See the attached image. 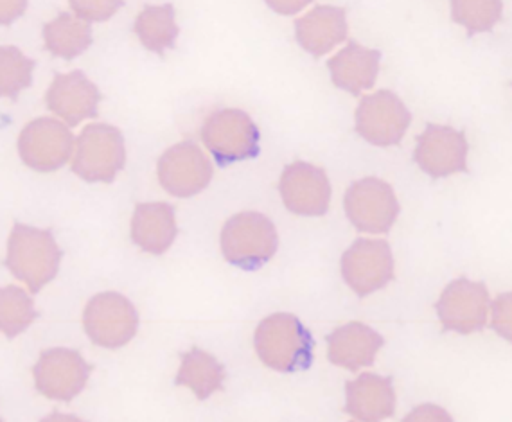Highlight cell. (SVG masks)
<instances>
[{
    "label": "cell",
    "instance_id": "cell-18",
    "mask_svg": "<svg viewBox=\"0 0 512 422\" xmlns=\"http://www.w3.org/2000/svg\"><path fill=\"white\" fill-rule=\"evenodd\" d=\"M383 345L385 338L372 327L351 322L327 336V358L336 367L356 372L362 367H372Z\"/></svg>",
    "mask_w": 512,
    "mask_h": 422
},
{
    "label": "cell",
    "instance_id": "cell-20",
    "mask_svg": "<svg viewBox=\"0 0 512 422\" xmlns=\"http://www.w3.org/2000/svg\"><path fill=\"white\" fill-rule=\"evenodd\" d=\"M380 62L381 51L349 42L327 62V69L331 72V80L336 87L358 97L365 90L374 87L380 72Z\"/></svg>",
    "mask_w": 512,
    "mask_h": 422
},
{
    "label": "cell",
    "instance_id": "cell-27",
    "mask_svg": "<svg viewBox=\"0 0 512 422\" xmlns=\"http://www.w3.org/2000/svg\"><path fill=\"white\" fill-rule=\"evenodd\" d=\"M504 4L498 0H486V2H466V0H453L451 2V18L460 26L468 29L471 38L477 33H486L502 20Z\"/></svg>",
    "mask_w": 512,
    "mask_h": 422
},
{
    "label": "cell",
    "instance_id": "cell-21",
    "mask_svg": "<svg viewBox=\"0 0 512 422\" xmlns=\"http://www.w3.org/2000/svg\"><path fill=\"white\" fill-rule=\"evenodd\" d=\"M175 209L166 202L139 203L132 220V239L142 252L162 255L177 238Z\"/></svg>",
    "mask_w": 512,
    "mask_h": 422
},
{
    "label": "cell",
    "instance_id": "cell-15",
    "mask_svg": "<svg viewBox=\"0 0 512 422\" xmlns=\"http://www.w3.org/2000/svg\"><path fill=\"white\" fill-rule=\"evenodd\" d=\"M284 207L297 216H324L331 203V184L326 171L309 162H293L279 182Z\"/></svg>",
    "mask_w": 512,
    "mask_h": 422
},
{
    "label": "cell",
    "instance_id": "cell-7",
    "mask_svg": "<svg viewBox=\"0 0 512 422\" xmlns=\"http://www.w3.org/2000/svg\"><path fill=\"white\" fill-rule=\"evenodd\" d=\"M344 209L356 230L367 234H387L398 220L399 202L387 182L367 176L347 189Z\"/></svg>",
    "mask_w": 512,
    "mask_h": 422
},
{
    "label": "cell",
    "instance_id": "cell-9",
    "mask_svg": "<svg viewBox=\"0 0 512 422\" xmlns=\"http://www.w3.org/2000/svg\"><path fill=\"white\" fill-rule=\"evenodd\" d=\"M412 123L407 105L390 90L365 96L356 110V132L374 146H396Z\"/></svg>",
    "mask_w": 512,
    "mask_h": 422
},
{
    "label": "cell",
    "instance_id": "cell-24",
    "mask_svg": "<svg viewBox=\"0 0 512 422\" xmlns=\"http://www.w3.org/2000/svg\"><path fill=\"white\" fill-rule=\"evenodd\" d=\"M133 29H135V35L139 36L141 44L151 53H157L160 56L168 49L175 47L178 33H180L175 22L173 4L146 6L135 20Z\"/></svg>",
    "mask_w": 512,
    "mask_h": 422
},
{
    "label": "cell",
    "instance_id": "cell-11",
    "mask_svg": "<svg viewBox=\"0 0 512 422\" xmlns=\"http://www.w3.org/2000/svg\"><path fill=\"white\" fill-rule=\"evenodd\" d=\"M489 308L491 299L486 284L469 281L466 277L450 282L435 304L444 329L459 335L482 331L487 324Z\"/></svg>",
    "mask_w": 512,
    "mask_h": 422
},
{
    "label": "cell",
    "instance_id": "cell-5",
    "mask_svg": "<svg viewBox=\"0 0 512 422\" xmlns=\"http://www.w3.org/2000/svg\"><path fill=\"white\" fill-rule=\"evenodd\" d=\"M76 142L72 171L90 184H112L126 164L123 133L110 124H89Z\"/></svg>",
    "mask_w": 512,
    "mask_h": 422
},
{
    "label": "cell",
    "instance_id": "cell-16",
    "mask_svg": "<svg viewBox=\"0 0 512 422\" xmlns=\"http://www.w3.org/2000/svg\"><path fill=\"white\" fill-rule=\"evenodd\" d=\"M47 108L60 115L67 126H78L85 119L98 117L99 88L81 71L56 74L45 94Z\"/></svg>",
    "mask_w": 512,
    "mask_h": 422
},
{
    "label": "cell",
    "instance_id": "cell-30",
    "mask_svg": "<svg viewBox=\"0 0 512 422\" xmlns=\"http://www.w3.org/2000/svg\"><path fill=\"white\" fill-rule=\"evenodd\" d=\"M306 4H308V2H301V4H295V6H293V9L304 8ZM270 6H272V8L279 9V13H290V15H292L293 13L292 4H275L274 2V4H270Z\"/></svg>",
    "mask_w": 512,
    "mask_h": 422
},
{
    "label": "cell",
    "instance_id": "cell-4",
    "mask_svg": "<svg viewBox=\"0 0 512 422\" xmlns=\"http://www.w3.org/2000/svg\"><path fill=\"white\" fill-rule=\"evenodd\" d=\"M259 128L252 117L238 108H223L207 117L202 141L220 168L259 155Z\"/></svg>",
    "mask_w": 512,
    "mask_h": 422
},
{
    "label": "cell",
    "instance_id": "cell-19",
    "mask_svg": "<svg viewBox=\"0 0 512 422\" xmlns=\"http://www.w3.org/2000/svg\"><path fill=\"white\" fill-rule=\"evenodd\" d=\"M349 33L345 9L317 6L295 20V38L304 51L320 58L342 44Z\"/></svg>",
    "mask_w": 512,
    "mask_h": 422
},
{
    "label": "cell",
    "instance_id": "cell-3",
    "mask_svg": "<svg viewBox=\"0 0 512 422\" xmlns=\"http://www.w3.org/2000/svg\"><path fill=\"white\" fill-rule=\"evenodd\" d=\"M279 247V236L270 218L261 212H239L221 230V252L227 263L247 272L265 266Z\"/></svg>",
    "mask_w": 512,
    "mask_h": 422
},
{
    "label": "cell",
    "instance_id": "cell-26",
    "mask_svg": "<svg viewBox=\"0 0 512 422\" xmlns=\"http://www.w3.org/2000/svg\"><path fill=\"white\" fill-rule=\"evenodd\" d=\"M36 62L27 58L17 47L4 45L0 49V92L2 96L17 99L24 88L31 87Z\"/></svg>",
    "mask_w": 512,
    "mask_h": 422
},
{
    "label": "cell",
    "instance_id": "cell-14",
    "mask_svg": "<svg viewBox=\"0 0 512 422\" xmlns=\"http://www.w3.org/2000/svg\"><path fill=\"white\" fill-rule=\"evenodd\" d=\"M159 180L171 196L191 198L207 189L212 180V164L195 142H180L159 160Z\"/></svg>",
    "mask_w": 512,
    "mask_h": 422
},
{
    "label": "cell",
    "instance_id": "cell-2",
    "mask_svg": "<svg viewBox=\"0 0 512 422\" xmlns=\"http://www.w3.org/2000/svg\"><path fill=\"white\" fill-rule=\"evenodd\" d=\"M62 255L51 230L15 223L9 236L6 266L36 295L58 275Z\"/></svg>",
    "mask_w": 512,
    "mask_h": 422
},
{
    "label": "cell",
    "instance_id": "cell-10",
    "mask_svg": "<svg viewBox=\"0 0 512 422\" xmlns=\"http://www.w3.org/2000/svg\"><path fill=\"white\" fill-rule=\"evenodd\" d=\"M342 277L349 288L365 299L394 279V257L387 241L356 239L342 255Z\"/></svg>",
    "mask_w": 512,
    "mask_h": 422
},
{
    "label": "cell",
    "instance_id": "cell-29",
    "mask_svg": "<svg viewBox=\"0 0 512 422\" xmlns=\"http://www.w3.org/2000/svg\"><path fill=\"white\" fill-rule=\"evenodd\" d=\"M493 327L498 335L504 336L505 340H511V293L496 300Z\"/></svg>",
    "mask_w": 512,
    "mask_h": 422
},
{
    "label": "cell",
    "instance_id": "cell-23",
    "mask_svg": "<svg viewBox=\"0 0 512 422\" xmlns=\"http://www.w3.org/2000/svg\"><path fill=\"white\" fill-rule=\"evenodd\" d=\"M45 49L63 60H74L92 45V27L89 22L71 13H60L44 26Z\"/></svg>",
    "mask_w": 512,
    "mask_h": 422
},
{
    "label": "cell",
    "instance_id": "cell-1",
    "mask_svg": "<svg viewBox=\"0 0 512 422\" xmlns=\"http://www.w3.org/2000/svg\"><path fill=\"white\" fill-rule=\"evenodd\" d=\"M257 356L277 372H299L313 365L315 340L301 320L290 313L266 317L254 336Z\"/></svg>",
    "mask_w": 512,
    "mask_h": 422
},
{
    "label": "cell",
    "instance_id": "cell-13",
    "mask_svg": "<svg viewBox=\"0 0 512 422\" xmlns=\"http://www.w3.org/2000/svg\"><path fill=\"white\" fill-rule=\"evenodd\" d=\"M469 144L464 132L451 126L428 124L415 146L414 160L426 175L446 178L468 173Z\"/></svg>",
    "mask_w": 512,
    "mask_h": 422
},
{
    "label": "cell",
    "instance_id": "cell-8",
    "mask_svg": "<svg viewBox=\"0 0 512 422\" xmlns=\"http://www.w3.org/2000/svg\"><path fill=\"white\" fill-rule=\"evenodd\" d=\"M71 128L53 117H40L18 137V153L27 168L38 173H51L62 169L71 159L74 148Z\"/></svg>",
    "mask_w": 512,
    "mask_h": 422
},
{
    "label": "cell",
    "instance_id": "cell-28",
    "mask_svg": "<svg viewBox=\"0 0 512 422\" xmlns=\"http://www.w3.org/2000/svg\"><path fill=\"white\" fill-rule=\"evenodd\" d=\"M123 6L124 2H119V0L117 2H112V0H108V2H90V0L78 2V0H74V2H71V8L74 9L76 17L85 20V22L108 20L117 9L123 8Z\"/></svg>",
    "mask_w": 512,
    "mask_h": 422
},
{
    "label": "cell",
    "instance_id": "cell-6",
    "mask_svg": "<svg viewBox=\"0 0 512 422\" xmlns=\"http://www.w3.org/2000/svg\"><path fill=\"white\" fill-rule=\"evenodd\" d=\"M83 327L99 347L119 349L137 335L139 315L124 295L105 291L90 299L83 313Z\"/></svg>",
    "mask_w": 512,
    "mask_h": 422
},
{
    "label": "cell",
    "instance_id": "cell-22",
    "mask_svg": "<svg viewBox=\"0 0 512 422\" xmlns=\"http://www.w3.org/2000/svg\"><path fill=\"white\" fill-rule=\"evenodd\" d=\"M178 387H189L200 401H205L223 388L225 367L209 352L193 349L182 354V365L178 370Z\"/></svg>",
    "mask_w": 512,
    "mask_h": 422
},
{
    "label": "cell",
    "instance_id": "cell-17",
    "mask_svg": "<svg viewBox=\"0 0 512 422\" xmlns=\"http://www.w3.org/2000/svg\"><path fill=\"white\" fill-rule=\"evenodd\" d=\"M345 396V414L351 415L356 421H383L396 412V392L392 378L365 372L345 385Z\"/></svg>",
    "mask_w": 512,
    "mask_h": 422
},
{
    "label": "cell",
    "instance_id": "cell-25",
    "mask_svg": "<svg viewBox=\"0 0 512 422\" xmlns=\"http://www.w3.org/2000/svg\"><path fill=\"white\" fill-rule=\"evenodd\" d=\"M38 318L33 299L18 286L2 288L0 293V327L8 338L24 333Z\"/></svg>",
    "mask_w": 512,
    "mask_h": 422
},
{
    "label": "cell",
    "instance_id": "cell-12",
    "mask_svg": "<svg viewBox=\"0 0 512 422\" xmlns=\"http://www.w3.org/2000/svg\"><path fill=\"white\" fill-rule=\"evenodd\" d=\"M90 367L80 352L56 347L42 352L33 369L36 390L56 401H71L89 381Z\"/></svg>",
    "mask_w": 512,
    "mask_h": 422
}]
</instances>
